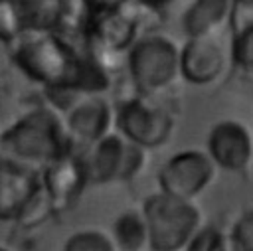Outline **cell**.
Here are the masks:
<instances>
[{
    "label": "cell",
    "instance_id": "cell-1",
    "mask_svg": "<svg viewBox=\"0 0 253 251\" xmlns=\"http://www.w3.org/2000/svg\"><path fill=\"white\" fill-rule=\"evenodd\" d=\"M14 47L16 65L30 79L42 83L49 91H83L99 93L107 87L103 67L79 55L71 43L55 32L34 30L24 32Z\"/></svg>",
    "mask_w": 253,
    "mask_h": 251
},
{
    "label": "cell",
    "instance_id": "cell-2",
    "mask_svg": "<svg viewBox=\"0 0 253 251\" xmlns=\"http://www.w3.org/2000/svg\"><path fill=\"white\" fill-rule=\"evenodd\" d=\"M71 136L65 121L53 109L38 107L22 115L8 130L0 134V148L8 156L24 162L47 164L71 152Z\"/></svg>",
    "mask_w": 253,
    "mask_h": 251
},
{
    "label": "cell",
    "instance_id": "cell-3",
    "mask_svg": "<svg viewBox=\"0 0 253 251\" xmlns=\"http://www.w3.org/2000/svg\"><path fill=\"white\" fill-rule=\"evenodd\" d=\"M140 211L148 227V247L154 251L186 249L192 235L202 225V211L194 200L164 192L148 196Z\"/></svg>",
    "mask_w": 253,
    "mask_h": 251
},
{
    "label": "cell",
    "instance_id": "cell-4",
    "mask_svg": "<svg viewBox=\"0 0 253 251\" xmlns=\"http://www.w3.org/2000/svg\"><path fill=\"white\" fill-rule=\"evenodd\" d=\"M126 65L142 93H158L180 75V47L168 36L150 34L130 43Z\"/></svg>",
    "mask_w": 253,
    "mask_h": 251
},
{
    "label": "cell",
    "instance_id": "cell-5",
    "mask_svg": "<svg viewBox=\"0 0 253 251\" xmlns=\"http://www.w3.org/2000/svg\"><path fill=\"white\" fill-rule=\"evenodd\" d=\"M144 158L146 148L130 142L121 132H107L89 144L83 166L89 182H125L142 170Z\"/></svg>",
    "mask_w": 253,
    "mask_h": 251
},
{
    "label": "cell",
    "instance_id": "cell-6",
    "mask_svg": "<svg viewBox=\"0 0 253 251\" xmlns=\"http://www.w3.org/2000/svg\"><path fill=\"white\" fill-rule=\"evenodd\" d=\"M115 123L125 138L146 150L162 146L174 130L172 115L164 107L150 103L146 97L123 101L115 113Z\"/></svg>",
    "mask_w": 253,
    "mask_h": 251
},
{
    "label": "cell",
    "instance_id": "cell-7",
    "mask_svg": "<svg viewBox=\"0 0 253 251\" xmlns=\"http://www.w3.org/2000/svg\"><path fill=\"white\" fill-rule=\"evenodd\" d=\"M215 164L206 150H180L158 172V188L164 194L196 200L215 178Z\"/></svg>",
    "mask_w": 253,
    "mask_h": 251
},
{
    "label": "cell",
    "instance_id": "cell-8",
    "mask_svg": "<svg viewBox=\"0 0 253 251\" xmlns=\"http://www.w3.org/2000/svg\"><path fill=\"white\" fill-rule=\"evenodd\" d=\"M231 61V51L217 34L188 38L180 47V77L192 85L217 81Z\"/></svg>",
    "mask_w": 253,
    "mask_h": 251
},
{
    "label": "cell",
    "instance_id": "cell-9",
    "mask_svg": "<svg viewBox=\"0 0 253 251\" xmlns=\"http://www.w3.org/2000/svg\"><path fill=\"white\" fill-rule=\"evenodd\" d=\"M206 144V152L217 168L241 172L253 162V132L237 119L215 123L208 132Z\"/></svg>",
    "mask_w": 253,
    "mask_h": 251
},
{
    "label": "cell",
    "instance_id": "cell-10",
    "mask_svg": "<svg viewBox=\"0 0 253 251\" xmlns=\"http://www.w3.org/2000/svg\"><path fill=\"white\" fill-rule=\"evenodd\" d=\"M40 194L42 182L36 172L12 156L0 158V221L22 219Z\"/></svg>",
    "mask_w": 253,
    "mask_h": 251
},
{
    "label": "cell",
    "instance_id": "cell-11",
    "mask_svg": "<svg viewBox=\"0 0 253 251\" xmlns=\"http://www.w3.org/2000/svg\"><path fill=\"white\" fill-rule=\"evenodd\" d=\"M115 123V111L111 103L99 93H85L83 99L75 101L65 117V126L71 142L91 144L111 132Z\"/></svg>",
    "mask_w": 253,
    "mask_h": 251
},
{
    "label": "cell",
    "instance_id": "cell-12",
    "mask_svg": "<svg viewBox=\"0 0 253 251\" xmlns=\"http://www.w3.org/2000/svg\"><path fill=\"white\" fill-rule=\"evenodd\" d=\"M40 182H42V192L45 194L51 206L55 204L65 206L71 202V198H75L81 192V188L89 180H87L83 160L67 152L45 164L43 176Z\"/></svg>",
    "mask_w": 253,
    "mask_h": 251
},
{
    "label": "cell",
    "instance_id": "cell-13",
    "mask_svg": "<svg viewBox=\"0 0 253 251\" xmlns=\"http://www.w3.org/2000/svg\"><path fill=\"white\" fill-rule=\"evenodd\" d=\"M233 0H192L182 14V30L188 38L219 34L231 18Z\"/></svg>",
    "mask_w": 253,
    "mask_h": 251
},
{
    "label": "cell",
    "instance_id": "cell-14",
    "mask_svg": "<svg viewBox=\"0 0 253 251\" xmlns=\"http://www.w3.org/2000/svg\"><path fill=\"white\" fill-rule=\"evenodd\" d=\"M113 239L117 249L126 251H140L148 247V227L142 211H123L113 225Z\"/></svg>",
    "mask_w": 253,
    "mask_h": 251
},
{
    "label": "cell",
    "instance_id": "cell-15",
    "mask_svg": "<svg viewBox=\"0 0 253 251\" xmlns=\"http://www.w3.org/2000/svg\"><path fill=\"white\" fill-rule=\"evenodd\" d=\"M99 42L101 45H107L111 49L130 47V43L136 38V20H132L126 14H107L99 20Z\"/></svg>",
    "mask_w": 253,
    "mask_h": 251
},
{
    "label": "cell",
    "instance_id": "cell-16",
    "mask_svg": "<svg viewBox=\"0 0 253 251\" xmlns=\"http://www.w3.org/2000/svg\"><path fill=\"white\" fill-rule=\"evenodd\" d=\"M28 30L24 0H0V40L14 42Z\"/></svg>",
    "mask_w": 253,
    "mask_h": 251
},
{
    "label": "cell",
    "instance_id": "cell-17",
    "mask_svg": "<svg viewBox=\"0 0 253 251\" xmlns=\"http://www.w3.org/2000/svg\"><path fill=\"white\" fill-rule=\"evenodd\" d=\"M63 249L65 251H115L117 243L113 239V233L89 227V229H77L71 235H67Z\"/></svg>",
    "mask_w": 253,
    "mask_h": 251
},
{
    "label": "cell",
    "instance_id": "cell-18",
    "mask_svg": "<svg viewBox=\"0 0 253 251\" xmlns=\"http://www.w3.org/2000/svg\"><path fill=\"white\" fill-rule=\"evenodd\" d=\"M229 51L233 65L253 79V22L245 24L235 34Z\"/></svg>",
    "mask_w": 253,
    "mask_h": 251
},
{
    "label": "cell",
    "instance_id": "cell-19",
    "mask_svg": "<svg viewBox=\"0 0 253 251\" xmlns=\"http://www.w3.org/2000/svg\"><path fill=\"white\" fill-rule=\"evenodd\" d=\"M229 235H225L219 227L213 225H200L198 231L192 235L188 243V251H223L229 249Z\"/></svg>",
    "mask_w": 253,
    "mask_h": 251
},
{
    "label": "cell",
    "instance_id": "cell-20",
    "mask_svg": "<svg viewBox=\"0 0 253 251\" xmlns=\"http://www.w3.org/2000/svg\"><path fill=\"white\" fill-rule=\"evenodd\" d=\"M229 243L233 249L253 251V209L245 211L233 225L229 233Z\"/></svg>",
    "mask_w": 253,
    "mask_h": 251
},
{
    "label": "cell",
    "instance_id": "cell-21",
    "mask_svg": "<svg viewBox=\"0 0 253 251\" xmlns=\"http://www.w3.org/2000/svg\"><path fill=\"white\" fill-rule=\"evenodd\" d=\"M233 4L237 8H245V10H253V0H233Z\"/></svg>",
    "mask_w": 253,
    "mask_h": 251
},
{
    "label": "cell",
    "instance_id": "cell-22",
    "mask_svg": "<svg viewBox=\"0 0 253 251\" xmlns=\"http://www.w3.org/2000/svg\"><path fill=\"white\" fill-rule=\"evenodd\" d=\"M0 251H6V245H0Z\"/></svg>",
    "mask_w": 253,
    "mask_h": 251
}]
</instances>
